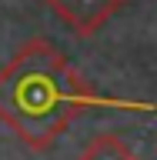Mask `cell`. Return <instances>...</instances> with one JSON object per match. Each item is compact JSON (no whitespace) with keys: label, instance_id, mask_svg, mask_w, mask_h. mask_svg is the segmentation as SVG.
I'll list each match as a JSON object with an SVG mask.
<instances>
[{"label":"cell","instance_id":"2","mask_svg":"<svg viewBox=\"0 0 157 160\" xmlns=\"http://www.w3.org/2000/svg\"><path fill=\"white\" fill-rule=\"evenodd\" d=\"M84 160H134V153H130L120 140H114V137H100L94 147L87 150V157Z\"/></svg>","mask_w":157,"mask_h":160},{"label":"cell","instance_id":"1","mask_svg":"<svg viewBox=\"0 0 157 160\" xmlns=\"http://www.w3.org/2000/svg\"><path fill=\"white\" fill-rule=\"evenodd\" d=\"M3 113H13V110H27V127H34V120H44L50 113H60L64 110V93H60L54 73L47 70H27L17 83H10V100Z\"/></svg>","mask_w":157,"mask_h":160}]
</instances>
